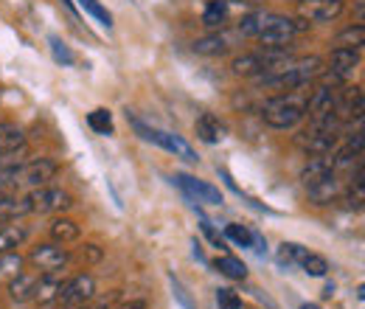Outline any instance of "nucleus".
Here are the masks:
<instances>
[{
  "mask_svg": "<svg viewBox=\"0 0 365 309\" xmlns=\"http://www.w3.org/2000/svg\"><path fill=\"white\" fill-rule=\"evenodd\" d=\"M309 26L312 23H307L304 17L292 20V17H284L278 11H253V14L242 17L239 31L247 34V37H259L262 43L270 45V48H287L295 40L298 31H307Z\"/></svg>",
  "mask_w": 365,
  "mask_h": 309,
  "instance_id": "obj_1",
  "label": "nucleus"
},
{
  "mask_svg": "<svg viewBox=\"0 0 365 309\" xmlns=\"http://www.w3.org/2000/svg\"><path fill=\"white\" fill-rule=\"evenodd\" d=\"M307 90H284L264 101L262 118L273 130H292L307 118Z\"/></svg>",
  "mask_w": 365,
  "mask_h": 309,
  "instance_id": "obj_2",
  "label": "nucleus"
},
{
  "mask_svg": "<svg viewBox=\"0 0 365 309\" xmlns=\"http://www.w3.org/2000/svg\"><path fill=\"white\" fill-rule=\"evenodd\" d=\"M326 62L320 56H292L281 71L270 76H262V85L273 90H301L309 88L315 79H320Z\"/></svg>",
  "mask_w": 365,
  "mask_h": 309,
  "instance_id": "obj_3",
  "label": "nucleus"
},
{
  "mask_svg": "<svg viewBox=\"0 0 365 309\" xmlns=\"http://www.w3.org/2000/svg\"><path fill=\"white\" fill-rule=\"evenodd\" d=\"M127 118L133 121L135 133L140 135L143 141H149V143H155V146H160V149L172 152L175 158H182V161H188V163H197V152L191 149V143H185V141H182L180 135L166 133V130H158V127H149V124H143L140 118L130 116V113H127Z\"/></svg>",
  "mask_w": 365,
  "mask_h": 309,
  "instance_id": "obj_4",
  "label": "nucleus"
},
{
  "mask_svg": "<svg viewBox=\"0 0 365 309\" xmlns=\"http://www.w3.org/2000/svg\"><path fill=\"white\" fill-rule=\"evenodd\" d=\"M26 203H29L31 214H59V211L73 208V197L65 188H56V186H37L26 197Z\"/></svg>",
  "mask_w": 365,
  "mask_h": 309,
  "instance_id": "obj_5",
  "label": "nucleus"
},
{
  "mask_svg": "<svg viewBox=\"0 0 365 309\" xmlns=\"http://www.w3.org/2000/svg\"><path fill=\"white\" fill-rule=\"evenodd\" d=\"M357 65H360V51H354V48H334L331 51V56H329V68H323V82L326 85H343V82H349L351 76H354V71H357Z\"/></svg>",
  "mask_w": 365,
  "mask_h": 309,
  "instance_id": "obj_6",
  "label": "nucleus"
},
{
  "mask_svg": "<svg viewBox=\"0 0 365 309\" xmlns=\"http://www.w3.org/2000/svg\"><path fill=\"white\" fill-rule=\"evenodd\" d=\"M93 295H96V278L88 273H79V275H73L71 281L62 284L59 301L65 307H85L88 301H93Z\"/></svg>",
  "mask_w": 365,
  "mask_h": 309,
  "instance_id": "obj_7",
  "label": "nucleus"
},
{
  "mask_svg": "<svg viewBox=\"0 0 365 309\" xmlns=\"http://www.w3.org/2000/svg\"><path fill=\"white\" fill-rule=\"evenodd\" d=\"M175 183L180 186L182 191L194 200V203H205V206H220L222 203V191L200 177H191V175H175Z\"/></svg>",
  "mask_w": 365,
  "mask_h": 309,
  "instance_id": "obj_8",
  "label": "nucleus"
},
{
  "mask_svg": "<svg viewBox=\"0 0 365 309\" xmlns=\"http://www.w3.org/2000/svg\"><path fill=\"white\" fill-rule=\"evenodd\" d=\"M29 262L37 265L43 273H53V270H62V267L71 262V253L62 248V245H37L31 253H29Z\"/></svg>",
  "mask_w": 365,
  "mask_h": 309,
  "instance_id": "obj_9",
  "label": "nucleus"
},
{
  "mask_svg": "<svg viewBox=\"0 0 365 309\" xmlns=\"http://www.w3.org/2000/svg\"><path fill=\"white\" fill-rule=\"evenodd\" d=\"M56 172H59L56 161H51V158H34V161L23 163V169H20V180H17V183L37 188V186H46L48 180H53Z\"/></svg>",
  "mask_w": 365,
  "mask_h": 309,
  "instance_id": "obj_10",
  "label": "nucleus"
},
{
  "mask_svg": "<svg viewBox=\"0 0 365 309\" xmlns=\"http://www.w3.org/2000/svg\"><path fill=\"white\" fill-rule=\"evenodd\" d=\"M346 3L343 0H307L301 3V17L309 23H331L343 14Z\"/></svg>",
  "mask_w": 365,
  "mask_h": 309,
  "instance_id": "obj_11",
  "label": "nucleus"
},
{
  "mask_svg": "<svg viewBox=\"0 0 365 309\" xmlns=\"http://www.w3.org/2000/svg\"><path fill=\"white\" fill-rule=\"evenodd\" d=\"M334 116L337 121H363V88H346L337 93Z\"/></svg>",
  "mask_w": 365,
  "mask_h": 309,
  "instance_id": "obj_12",
  "label": "nucleus"
},
{
  "mask_svg": "<svg viewBox=\"0 0 365 309\" xmlns=\"http://www.w3.org/2000/svg\"><path fill=\"white\" fill-rule=\"evenodd\" d=\"M334 143H337V130H323V127H309L301 138V146L309 155H331Z\"/></svg>",
  "mask_w": 365,
  "mask_h": 309,
  "instance_id": "obj_13",
  "label": "nucleus"
},
{
  "mask_svg": "<svg viewBox=\"0 0 365 309\" xmlns=\"http://www.w3.org/2000/svg\"><path fill=\"white\" fill-rule=\"evenodd\" d=\"M37 284H40V273H17V275L9 281V295H11V301H17V304L34 301Z\"/></svg>",
  "mask_w": 365,
  "mask_h": 309,
  "instance_id": "obj_14",
  "label": "nucleus"
},
{
  "mask_svg": "<svg viewBox=\"0 0 365 309\" xmlns=\"http://www.w3.org/2000/svg\"><path fill=\"white\" fill-rule=\"evenodd\" d=\"M23 149H26V135H23V130L14 127V124H9V121H3L0 124V158L3 161H11Z\"/></svg>",
  "mask_w": 365,
  "mask_h": 309,
  "instance_id": "obj_15",
  "label": "nucleus"
},
{
  "mask_svg": "<svg viewBox=\"0 0 365 309\" xmlns=\"http://www.w3.org/2000/svg\"><path fill=\"white\" fill-rule=\"evenodd\" d=\"M194 133H197V138H200L202 143H220L228 130H225V124H222L214 113H202V116L194 121Z\"/></svg>",
  "mask_w": 365,
  "mask_h": 309,
  "instance_id": "obj_16",
  "label": "nucleus"
},
{
  "mask_svg": "<svg viewBox=\"0 0 365 309\" xmlns=\"http://www.w3.org/2000/svg\"><path fill=\"white\" fill-rule=\"evenodd\" d=\"M307 191H309V200H312L315 206H326V203H331V200L343 191V186H340V180H337V172H331V175H326L323 180H318V183L307 186Z\"/></svg>",
  "mask_w": 365,
  "mask_h": 309,
  "instance_id": "obj_17",
  "label": "nucleus"
},
{
  "mask_svg": "<svg viewBox=\"0 0 365 309\" xmlns=\"http://www.w3.org/2000/svg\"><path fill=\"white\" fill-rule=\"evenodd\" d=\"M363 143H365L363 133H357L354 138H349V141H346V143L331 155V166H334V172H337V169L351 166L354 161H360V158H363Z\"/></svg>",
  "mask_w": 365,
  "mask_h": 309,
  "instance_id": "obj_18",
  "label": "nucleus"
},
{
  "mask_svg": "<svg viewBox=\"0 0 365 309\" xmlns=\"http://www.w3.org/2000/svg\"><path fill=\"white\" fill-rule=\"evenodd\" d=\"M62 284H65V278L59 275V270H53V273H43V275H40V284H37V295H34V301H40V304L59 301Z\"/></svg>",
  "mask_w": 365,
  "mask_h": 309,
  "instance_id": "obj_19",
  "label": "nucleus"
},
{
  "mask_svg": "<svg viewBox=\"0 0 365 309\" xmlns=\"http://www.w3.org/2000/svg\"><path fill=\"white\" fill-rule=\"evenodd\" d=\"M331 172H334V166H331V158L329 155H312L309 163L301 172V180H304V186H312V183H318V180H323V177L331 175Z\"/></svg>",
  "mask_w": 365,
  "mask_h": 309,
  "instance_id": "obj_20",
  "label": "nucleus"
},
{
  "mask_svg": "<svg viewBox=\"0 0 365 309\" xmlns=\"http://www.w3.org/2000/svg\"><path fill=\"white\" fill-rule=\"evenodd\" d=\"M51 239L56 242V245H68V242H76L79 239V225L73 220H68V217H56V220L51 222Z\"/></svg>",
  "mask_w": 365,
  "mask_h": 309,
  "instance_id": "obj_21",
  "label": "nucleus"
},
{
  "mask_svg": "<svg viewBox=\"0 0 365 309\" xmlns=\"http://www.w3.org/2000/svg\"><path fill=\"white\" fill-rule=\"evenodd\" d=\"M307 256V248H301L298 242H284L275 253V262L281 270H292V267H301V259Z\"/></svg>",
  "mask_w": 365,
  "mask_h": 309,
  "instance_id": "obj_22",
  "label": "nucleus"
},
{
  "mask_svg": "<svg viewBox=\"0 0 365 309\" xmlns=\"http://www.w3.org/2000/svg\"><path fill=\"white\" fill-rule=\"evenodd\" d=\"M29 239V228L26 225H9L0 231V253H14L23 242Z\"/></svg>",
  "mask_w": 365,
  "mask_h": 309,
  "instance_id": "obj_23",
  "label": "nucleus"
},
{
  "mask_svg": "<svg viewBox=\"0 0 365 309\" xmlns=\"http://www.w3.org/2000/svg\"><path fill=\"white\" fill-rule=\"evenodd\" d=\"M230 48V40L225 34H208V37H200L194 43V51L202 54V56H222Z\"/></svg>",
  "mask_w": 365,
  "mask_h": 309,
  "instance_id": "obj_24",
  "label": "nucleus"
},
{
  "mask_svg": "<svg viewBox=\"0 0 365 309\" xmlns=\"http://www.w3.org/2000/svg\"><path fill=\"white\" fill-rule=\"evenodd\" d=\"M230 68H233L236 76H262V74H264L262 54H245V56H236Z\"/></svg>",
  "mask_w": 365,
  "mask_h": 309,
  "instance_id": "obj_25",
  "label": "nucleus"
},
{
  "mask_svg": "<svg viewBox=\"0 0 365 309\" xmlns=\"http://www.w3.org/2000/svg\"><path fill=\"white\" fill-rule=\"evenodd\" d=\"M363 45H365V26L363 23L349 26L346 31H340V34L334 37V48H354V51H360Z\"/></svg>",
  "mask_w": 365,
  "mask_h": 309,
  "instance_id": "obj_26",
  "label": "nucleus"
},
{
  "mask_svg": "<svg viewBox=\"0 0 365 309\" xmlns=\"http://www.w3.org/2000/svg\"><path fill=\"white\" fill-rule=\"evenodd\" d=\"M228 20V0H211L202 11V23L208 29H220Z\"/></svg>",
  "mask_w": 365,
  "mask_h": 309,
  "instance_id": "obj_27",
  "label": "nucleus"
},
{
  "mask_svg": "<svg viewBox=\"0 0 365 309\" xmlns=\"http://www.w3.org/2000/svg\"><path fill=\"white\" fill-rule=\"evenodd\" d=\"M214 267H217L222 275L233 278V281H242V278L247 275V267H245V262H242V259H236V256H220V259L214 262Z\"/></svg>",
  "mask_w": 365,
  "mask_h": 309,
  "instance_id": "obj_28",
  "label": "nucleus"
},
{
  "mask_svg": "<svg viewBox=\"0 0 365 309\" xmlns=\"http://www.w3.org/2000/svg\"><path fill=\"white\" fill-rule=\"evenodd\" d=\"M26 259L14 250V253H0V281H11L17 273H23Z\"/></svg>",
  "mask_w": 365,
  "mask_h": 309,
  "instance_id": "obj_29",
  "label": "nucleus"
},
{
  "mask_svg": "<svg viewBox=\"0 0 365 309\" xmlns=\"http://www.w3.org/2000/svg\"><path fill=\"white\" fill-rule=\"evenodd\" d=\"M88 127L98 135H113V130H115L110 110H93L91 116H88Z\"/></svg>",
  "mask_w": 365,
  "mask_h": 309,
  "instance_id": "obj_30",
  "label": "nucleus"
},
{
  "mask_svg": "<svg viewBox=\"0 0 365 309\" xmlns=\"http://www.w3.org/2000/svg\"><path fill=\"white\" fill-rule=\"evenodd\" d=\"M301 267H304V273H309V275H315V278H323V275L329 273V262H326L320 253H309V250H307V256L301 259Z\"/></svg>",
  "mask_w": 365,
  "mask_h": 309,
  "instance_id": "obj_31",
  "label": "nucleus"
},
{
  "mask_svg": "<svg viewBox=\"0 0 365 309\" xmlns=\"http://www.w3.org/2000/svg\"><path fill=\"white\" fill-rule=\"evenodd\" d=\"M79 6H82V9H85L91 17H96V20H98L104 29H110V26H113V14H110V11H107V9H104L98 0H79Z\"/></svg>",
  "mask_w": 365,
  "mask_h": 309,
  "instance_id": "obj_32",
  "label": "nucleus"
},
{
  "mask_svg": "<svg viewBox=\"0 0 365 309\" xmlns=\"http://www.w3.org/2000/svg\"><path fill=\"white\" fill-rule=\"evenodd\" d=\"M225 236H228L230 242H236L239 248H253V231H247L245 225H228L225 228Z\"/></svg>",
  "mask_w": 365,
  "mask_h": 309,
  "instance_id": "obj_33",
  "label": "nucleus"
},
{
  "mask_svg": "<svg viewBox=\"0 0 365 309\" xmlns=\"http://www.w3.org/2000/svg\"><path fill=\"white\" fill-rule=\"evenodd\" d=\"M48 43H51V54H53V59H56L59 65H73V62H76V54H73L68 45L62 43L59 37H51Z\"/></svg>",
  "mask_w": 365,
  "mask_h": 309,
  "instance_id": "obj_34",
  "label": "nucleus"
},
{
  "mask_svg": "<svg viewBox=\"0 0 365 309\" xmlns=\"http://www.w3.org/2000/svg\"><path fill=\"white\" fill-rule=\"evenodd\" d=\"M217 304H220V309H242V298L233 290L222 287V290H217Z\"/></svg>",
  "mask_w": 365,
  "mask_h": 309,
  "instance_id": "obj_35",
  "label": "nucleus"
},
{
  "mask_svg": "<svg viewBox=\"0 0 365 309\" xmlns=\"http://www.w3.org/2000/svg\"><path fill=\"white\" fill-rule=\"evenodd\" d=\"M202 233L211 239V245H214V248H225V239H222V236L214 231V225H211L208 220H202Z\"/></svg>",
  "mask_w": 365,
  "mask_h": 309,
  "instance_id": "obj_36",
  "label": "nucleus"
},
{
  "mask_svg": "<svg viewBox=\"0 0 365 309\" xmlns=\"http://www.w3.org/2000/svg\"><path fill=\"white\" fill-rule=\"evenodd\" d=\"M82 259H88V262H98V259H101V250H98L96 245H85V250H82Z\"/></svg>",
  "mask_w": 365,
  "mask_h": 309,
  "instance_id": "obj_37",
  "label": "nucleus"
},
{
  "mask_svg": "<svg viewBox=\"0 0 365 309\" xmlns=\"http://www.w3.org/2000/svg\"><path fill=\"white\" fill-rule=\"evenodd\" d=\"M115 309H146V304L143 301H127V304H121V307Z\"/></svg>",
  "mask_w": 365,
  "mask_h": 309,
  "instance_id": "obj_38",
  "label": "nucleus"
},
{
  "mask_svg": "<svg viewBox=\"0 0 365 309\" xmlns=\"http://www.w3.org/2000/svg\"><path fill=\"white\" fill-rule=\"evenodd\" d=\"M62 3H65V6L71 9V11H76V9H73V0H62Z\"/></svg>",
  "mask_w": 365,
  "mask_h": 309,
  "instance_id": "obj_39",
  "label": "nucleus"
},
{
  "mask_svg": "<svg viewBox=\"0 0 365 309\" xmlns=\"http://www.w3.org/2000/svg\"><path fill=\"white\" fill-rule=\"evenodd\" d=\"M301 309H320V307H318V304H304Z\"/></svg>",
  "mask_w": 365,
  "mask_h": 309,
  "instance_id": "obj_40",
  "label": "nucleus"
},
{
  "mask_svg": "<svg viewBox=\"0 0 365 309\" xmlns=\"http://www.w3.org/2000/svg\"><path fill=\"white\" fill-rule=\"evenodd\" d=\"M91 309H113L110 304H98V307H91Z\"/></svg>",
  "mask_w": 365,
  "mask_h": 309,
  "instance_id": "obj_41",
  "label": "nucleus"
},
{
  "mask_svg": "<svg viewBox=\"0 0 365 309\" xmlns=\"http://www.w3.org/2000/svg\"><path fill=\"white\" fill-rule=\"evenodd\" d=\"M59 309H79V307H65V304H62V307H59Z\"/></svg>",
  "mask_w": 365,
  "mask_h": 309,
  "instance_id": "obj_42",
  "label": "nucleus"
},
{
  "mask_svg": "<svg viewBox=\"0 0 365 309\" xmlns=\"http://www.w3.org/2000/svg\"><path fill=\"white\" fill-rule=\"evenodd\" d=\"M301 3H307V0H301Z\"/></svg>",
  "mask_w": 365,
  "mask_h": 309,
  "instance_id": "obj_43",
  "label": "nucleus"
}]
</instances>
